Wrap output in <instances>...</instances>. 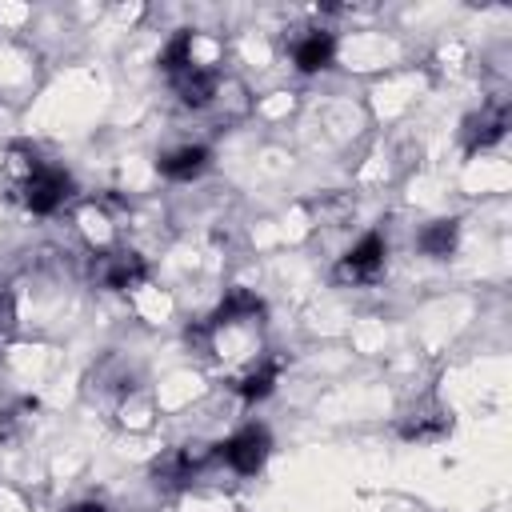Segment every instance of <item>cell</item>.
<instances>
[{"label":"cell","instance_id":"obj_1","mask_svg":"<svg viewBox=\"0 0 512 512\" xmlns=\"http://www.w3.org/2000/svg\"><path fill=\"white\" fill-rule=\"evenodd\" d=\"M72 196V176L64 168H48V164H36L24 180V204L32 212H56L64 200Z\"/></svg>","mask_w":512,"mask_h":512},{"label":"cell","instance_id":"obj_2","mask_svg":"<svg viewBox=\"0 0 512 512\" xmlns=\"http://www.w3.org/2000/svg\"><path fill=\"white\" fill-rule=\"evenodd\" d=\"M384 268V236L380 232H368L340 264H336V280L340 284H368L376 280Z\"/></svg>","mask_w":512,"mask_h":512},{"label":"cell","instance_id":"obj_3","mask_svg":"<svg viewBox=\"0 0 512 512\" xmlns=\"http://www.w3.org/2000/svg\"><path fill=\"white\" fill-rule=\"evenodd\" d=\"M220 456H224L236 472L252 476V472H260L264 460H268V432H264L260 424H248V428H240L232 440L220 444Z\"/></svg>","mask_w":512,"mask_h":512},{"label":"cell","instance_id":"obj_4","mask_svg":"<svg viewBox=\"0 0 512 512\" xmlns=\"http://www.w3.org/2000/svg\"><path fill=\"white\" fill-rule=\"evenodd\" d=\"M204 460H208V452L204 448H172L164 460H156V476L164 480V484H172V488H180V484H188L200 468H204Z\"/></svg>","mask_w":512,"mask_h":512},{"label":"cell","instance_id":"obj_5","mask_svg":"<svg viewBox=\"0 0 512 512\" xmlns=\"http://www.w3.org/2000/svg\"><path fill=\"white\" fill-rule=\"evenodd\" d=\"M144 276H148V264H144V256H136V252H112V256L100 264V280H104L108 288H116V292L140 284Z\"/></svg>","mask_w":512,"mask_h":512},{"label":"cell","instance_id":"obj_6","mask_svg":"<svg viewBox=\"0 0 512 512\" xmlns=\"http://www.w3.org/2000/svg\"><path fill=\"white\" fill-rule=\"evenodd\" d=\"M216 84H220V76L212 68H192L188 64L184 72H176V92L188 108H204L216 96Z\"/></svg>","mask_w":512,"mask_h":512},{"label":"cell","instance_id":"obj_7","mask_svg":"<svg viewBox=\"0 0 512 512\" xmlns=\"http://www.w3.org/2000/svg\"><path fill=\"white\" fill-rule=\"evenodd\" d=\"M156 168H160L168 180H192V176H200V172L208 168V148H204V144H184V148L160 156Z\"/></svg>","mask_w":512,"mask_h":512},{"label":"cell","instance_id":"obj_8","mask_svg":"<svg viewBox=\"0 0 512 512\" xmlns=\"http://www.w3.org/2000/svg\"><path fill=\"white\" fill-rule=\"evenodd\" d=\"M332 52H336V40L328 32H308L304 40H296L292 60H296L300 72H320V68L332 64Z\"/></svg>","mask_w":512,"mask_h":512},{"label":"cell","instance_id":"obj_9","mask_svg":"<svg viewBox=\"0 0 512 512\" xmlns=\"http://www.w3.org/2000/svg\"><path fill=\"white\" fill-rule=\"evenodd\" d=\"M504 128H508V108H500V104L480 112V116H472L468 120V152H480V148L496 144L504 136Z\"/></svg>","mask_w":512,"mask_h":512},{"label":"cell","instance_id":"obj_10","mask_svg":"<svg viewBox=\"0 0 512 512\" xmlns=\"http://www.w3.org/2000/svg\"><path fill=\"white\" fill-rule=\"evenodd\" d=\"M448 432V416L440 408H412L408 420L400 424L404 440H440Z\"/></svg>","mask_w":512,"mask_h":512},{"label":"cell","instance_id":"obj_11","mask_svg":"<svg viewBox=\"0 0 512 512\" xmlns=\"http://www.w3.org/2000/svg\"><path fill=\"white\" fill-rule=\"evenodd\" d=\"M260 308H264V304H260L256 292H248V288H228L224 300H220L216 312H212V324H232V320H240V316H256Z\"/></svg>","mask_w":512,"mask_h":512},{"label":"cell","instance_id":"obj_12","mask_svg":"<svg viewBox=\"0 0 512 512\" xmlns=\"http://www.w3.org/2000/svg\"><path fill=\"white\" fill-rule=\"evenodd\" d=\"M456 236H460V224H456V220H436V224H428V228L420 232V248H424L428 256L444 260V256L456 252Z\"/></svg>","mask_w":512,"mask_h":512},{"label":"cell","instance_id":"obj_13","mask_svg":"<svg viewBox=\"0 0 512 512\" xmlns=\"http://www.w3.org/2000/svg\"><path fill=\"white\" fill-rule=\"evenodd\" d=\"M276 372H280V364H276V360H268V364L252 368L248 376H240L236 392H240L244 400H264V396L272 392V384H276Z\"/></svg>","mask_w":512,"mask_h":512},{"label":"cell","instance_id":"obj_14","mask_svg":"<svg viewBox=\"0 0 512 512\" xmlns=\"http://www.w3.org/2000/svg\"><path fill=\"white\" fill-rule=\"evenodd\" d=\"M192 64V32H176L168 44H164V52H160V68L164 72H184Z\"/></svg>","mask_w":512,"mask_h":512},{"label":"cell","instance_id":"obj_15","mask_svg":"<svg viewBox=\"0 0 512 512\" xmlns=\"http://www.w3.org/2000/svg\"><path fill=\"white\" fill-rule=\"evenodd\" d=\"M28 412H36V400H20L16 408H8V412L0 416V436H16L20 424L28 420Z\"/></svg>","mask_w":512,"mask_h":512},{"label":"cell","instance_id":"obj_16","mask_svg":"<svg viewBox=\"0 0 512 512\" xmlns=\"http://www.w3.org/2000/svg\"><path fill=\"white\" fill-rule=\"evenodd\" d=\"M16 328V308L12 296H0V340H8V332Z\"/></svg>","mask_w":512,"mask_h":512},{"label":"cell","instance_id":"obj_17","mask_svg":"<svg viewBox=\"0 0 512 512\" xmlns=\"http://www.w3.org/2000/svg\"><path fill=\"white\" fill-rule=\"evenodd\" d=\"M72 512H108V508H104V504H96V500H84V504H76Z\"/></svg>","mask_w":512,"mask_h":512}]
</instances>
